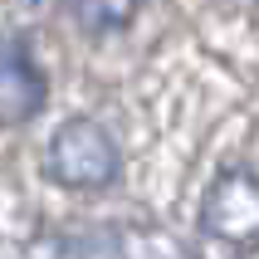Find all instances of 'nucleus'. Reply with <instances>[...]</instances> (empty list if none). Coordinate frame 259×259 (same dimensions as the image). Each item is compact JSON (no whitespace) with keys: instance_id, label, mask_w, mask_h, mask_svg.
Segmentation results:
<instances>
[{"instance_id":"f257e3e1","label":"nucleus","mask_w":259,"mask_h":259,"mask_svg":"<svg viewBox=\"0 0 259 259\" xmlns=\"http://www.w3.org/2000/svg\"><path fill=\"white\" fill-rule=\"evenodd\" d=\"M117 142L98 117H69L59 122L44 147V176L69 191H103L117 181Z\"/></svg>"},{"instance_id":"20e7f679","label":"nucleus","mask_w":259,"mask_h":259,"mask_svg":"<svg viewBox=\"0 0 259 259\" xmlns=\"http://www.w3.org/2000/svg\"><path fill=\"white\" fill-rule=\"evenodd\" d=\"M69 10L88 34H113V29L132 25L137 0H69Z\"/></svg>"},{"instance_id":"7ed1b4c3","label":"nucleus","mask_w":259,"mask_h":259,"mask_svg":"<svg viewBox=\"0 0 259 259\" xmlns=\"http://www.w3.org/2000/svg\"><path fill=\"white\" fill-rule=\"evenodd\" d=\"M44 98H49V83H44V69L34 64L29 44L5 34L0 39V122L20 127L29 117H39Z\"/></svg>"},{"instance_id":"f03ea898","label":"nucleus","mask_w":259,"mask_h":259,"mask_svg":"<svg viewBox=\"0 0 259 259\" xmlns=\"http://www.w3.org/2000/svg\"><path fill=\"white\" fill-rule=\"evenodd\" d=\"M201 230L235 249L259 245V176L254 171L235 166V171H220L210 181L201 201Z\"/></svg>"}]
</instances>
